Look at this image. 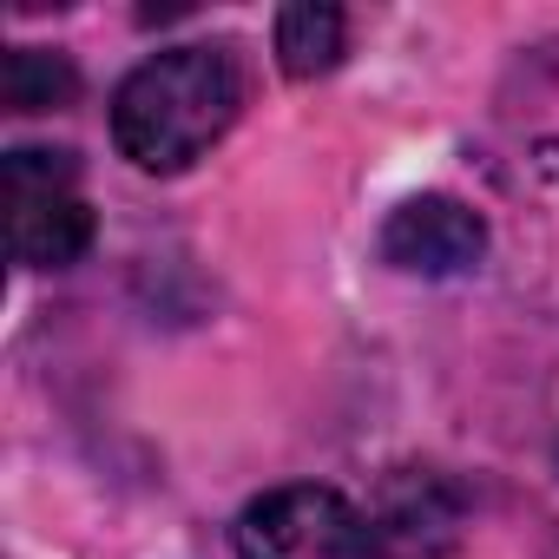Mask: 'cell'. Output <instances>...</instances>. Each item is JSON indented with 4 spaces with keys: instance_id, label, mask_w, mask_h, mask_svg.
I'll use <instances>...</instances> for the list:
<instances>
[{
    "instance_id": "cell-1",
    "label": "cell",
    "mask_w": 559,
    "mask_h": 559,
    "mask_svg": "<svg viewBox=\"0 0 559 559\" xmlns=\"http://www.w3.org/2000/svg\"><path fill=\"white\" fill-rule=\"evenodd\" d=\"M243 112V67L230 47H165L139 60L112 93V145L152 178L191 171Z\"/></svg>"
},
{
    "instance_id": "cell-2",
    "label": "cell",
    "mask_w": 559,
    "mask_h": 559,
    "mask_svg": "<svg viewBox=\"0 0 559 559\" xmlns=\"http://www.w3.org/2000/svg\"><path fill=\"white\" fill-rule=\"evenodd\" d=\"M0 204L21 270H67L93 243V204L80 191V158L60 145H14L0 158Z\"/></svg>"
},
{
    "instance_id": "cell-3",
    "label": "cell",
    "mask_w": 559,
    "mask_h": 559,
    "mask_svg": "<svg viewBox=\"0 0 559 559\" xmlns=\"http://www.w3.org/2000/svg\"><path fill=\"white\" fill-rule=\"evenodd\" d=\"M230 539H237V559H382L376 520L349 493L317 480L257 493L237 513Z\"/></svg>"
},
{
    "instance_id": "cell-4",
    "label": "cell",
    "mask_w": 559,
    "mask_h": 559,
    "mask_svg": "<svg viewBox=\"0 0 559 559\" xmlns=\"http://www.w3.org/2000/svg\"><path fill=\"white\" fill-rule=\"evenodd\" d=\"M487 257V217L461 198H408L389 211L382 224V263L408 270V276H467Z\"/></svg>"
},
{
    "instance_id": "cell-5",
    "label": "cell",
    "mask_w": 559,
    "mask_h": 559,
    "mask_svg": "<svg viewBox=\"0 0 559 559\" xmlns=\"http://www.w3.org/2000/svg\"><path fill=\"white\" fill-rule=\"evenodd\" d=\"M369 520H376L382 559H454V546H461V493L435 467L389 474L382 507Z\"/></svg>"
},
{
    "instance_id": "cell-6",
    "label": "cell",
    "mask_w": 559,
    "mask_h": 559,
    "mask_svg": "<svg viewBox=\"0 0 559 559\" xmlns=\"http://www.w3.org/2000/svg\"><path fill=\"white\" fill-rule=\"evenodd\" d=\"M349 47V21L330 0H297V8L276 14V67L290 80H323Z\"/></svg>"
},
{
    "instance_id": "cell-7",
    "label": "cell",
    "mask_w": 559,
    "mask_h": 559,
    "mask_svg": "<svg viewBox=\"0 0 559 559\" xmlns=\"http://www.w3.org/2000/svg\"><path fill=\"white\" fill-rule=\"evenodd\" d=\"M0 99H8V112H60L80 99V67L53 47H8Z\"/></svg>"
}]
</instances>
